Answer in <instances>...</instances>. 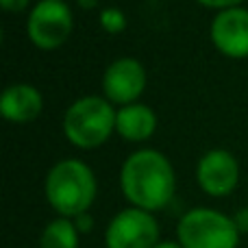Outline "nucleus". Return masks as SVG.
Here are the masks:
<instances>
[{
  "mask_svg": "<svg viewBox=\"0 0 248 248\" xmlns=\"http://www.w3.org/2000/svg\"><path fill=\"white\" fill-rule=\"evenodd\" d=\"M146 90V70L133 57L116 59L103 74V92L109 103L133 105Z\"/></svg>",
  "mask_w": 248,
  "mask_h": 248,
  "instance_id": "obj_8",
  "label": "nucleus"
},
{
  "mask_svg": "<svg viewBox=\"0 0 248 248\" xmlns=\"http://www.w3.org/2000/svg\"><path fill=\"white\" fill-rule=\"evenodd\" d=\"M196 2H201L202 7H209V9H220V11H224V9L240 7V2H244V0H196Z\"/></svg>",
  "mask_w": 248,
  "mask_h": 248,
  "instance_id": "obj_14",
  "label": "nucleus"
},
{
  "mask_svg": "<svg viewBox=\"0 0 248 248\" xmlns=\"http://www.w3.org/2000/svg\"><path fill=\"white\" fill-rule=\"evenodd\" d=\"M196 181L205 194L214 198L229 196L240 183V163L229 150L214 148L201 157L196 166Z\"/></svg>",
  "mask_w": 248,
  "mask_h": 248,
  "instance_id": "obj_7",
  "label": "nucleus"
},
{
  "mask_svg": "<svg viewBox=\"0 0 248 248\" xmlns=\"http://www.w3.org/2000/svg\"><path fill=\"white\" fill-rule=\"evenodd\" d=\"M74 224H77L78 233H90L92 227H94V220H92L90 214H81V216H77V218H74Z\"/></svg>",
  "mask_w": 248,
  "mask_h": 248,
  "instance_id": "obj_16",
  "label": "nucleus"
},
{
  "mask_svg": "<svg viewBox=\"0 0 248 248\" xmlns=\"http://www.w3.org/2000/svg\"><path fill=\"white\" fill-rule=\"evenodd\" d=\"M78 242L81 233L70 218L50 220L39 235V248H78Z\"/></svg>",
  "mask_w": 248,
  "mask_h": 248,
  "instance_id": "obj_12",
  "label": "nucleus"
},
{
  "mask_svg": "<svg viewBox=\"0 0 248 248\" xmlns=\"http://www.w3.org/2000/svg\"><path fill=\"white\" fill-rule=\"evenodd\" d=\"M233 220H235L240 233H248V207H244V209L237 211V214L233 216Z\"/></svg>",
  "mask_w": 248,
  "mask_h": 248,
  "instance_id": "obj_17",
  "label": "nucleus"
},
{
  "mask_svg": "<svg viewBox=\"0 0 248 248\" xmlns=\"http://www.w3.org/2000/svg\"><path fill=\"white\" fill-rule=\"evenodd\" d=\"M155 248H183L179 244V242H174V240H163V242H159Z\"/></svg>",
  "mask_w": 248,
  "mask_h": 248,
  "instance_id": "obj_18",
  "label": "nucleus"
},
{
  "mask_svg": "<svg viewBox=\"0 0 248 248\" xmlns=\"http://www.w3.org/2000/svg\"><path fill=\"white\" fill-rule=\"evenodd\" d=\"M100 26H103L107 33H122L124 26H126V17L118 7H107L100 11L98 16Z\"/></svg>",
  "mask_w": 248,
  "mask_h": 248,
  "instance_id": "obj_13",
  "label": "nucleus"
},
{
  "mask_svg": "<svg viewBox=\"0 0 248 248\" xmlns=\"http://www.w3.org/2000/svg\"><path fill=\"white\" fill-rule=\"evenodd\" d=\"M116 131L128 141H146L157 131V113L141 103L124 105L116 113Z\"/></svg>",
  "mask_w": 248,
  "mask_h": 248,
  "instance_id": "obj_11",
  "label": "nucleus"
},
{
  "mask_svg": "<svg viewBox=\"0 0 248 248\" xmlns=\"http://www.w3.org/2000/svg\"><path fill=\"white\" fill-rule=\"evenodd\" d=\"M120 187L131 207L144 211H161L170 205L176 189L174 168L159 150L144 148L128 155L120 170Z\"/></svg>",
  "mask_w": 248,
  "mask_h": 248,
  "instance_id": "obj_1",
  "label": "nucleus"
},
{
  "mask_svg": "<svg viewBox=\"0 0 248 248\" xmlns=\"http://www.w3.org/2000/svg\"><path fill=\"white\" fill-rule=\"evenodd\" d=\"M116 113L105 96H83L63 116V135L77 148H98L116 131Z\"/></svg>",
  "mask_w": 248,
  "mask_h": 248,
  "instance_id": "obj_3",
  "label": "nucleus"
},
{
  "mask_svg": "<svg viewBox=\"0 0 248 248\" xmlns=\"http://www.w3.org/2000/svg\"><path fill=\"white\" fill-rule=\"evenodd\" d=\"M159 233V222L150 211L126 207L107 224L105 248H155L161 242Z\"/></svg>",
  "mask_w": 248,
  "mask_h": 248,
  "instance_id": "obj_6",
  "label": "nucleus"
},
{
  "mask_svg": "<svg viewBox=\"0 0 248 248\" xmlns=\"http://www.w3.org/2000/svg\"><path fill=\"white\" fill-rule=\"evenodd\" d=\"M31 0H0V4H2V9L7 13H20L24 11L26 7H29Z\"/></svg>",
  "mask_w": 248,
  "mask_h": 248,
  "instance_id": "obj_15",
  "label": "nucleus"
},
{
  "mask_svg": "<svg viewBox=\"0 0 248 248\" xmlns=\"http://www.w3.org/2000/svg\"><path fill=\"white\" fill-rule=\"evenodd\" d=\"M209 35L218 52L229 59L248 57V9L233 7L216 13L211 20Z\"/></svg>",
  "mask_w": 248,
  "mask_h": 248,
  "instance_id": "obj_9",
  "label": "nucleus"
},
{
  "mask_svg": "<svg viewBox=\"0 0 248 248\" xmlns=\"http://www.w3.org/2000/svg\"><path fill=\"white\" fill-rule=\"evenodd\" d=\"M240 235L231 216L209 207L185 211L176 224V242L183 248H237Z\"/></svg>",
  "mask_w": 248,
  "mask_h": 248,
  "instance_id": "obj_4",
  "label": "nucleus"
},
{
  "mask_svg": "<svg viewBox=\"0 0 248 248\" xmlns=\"http://www.w3.org/2000/svg\"><path fill=\"white\" fill-rule=\"evenodd\" d=\"M44 109L42 92L29 83H13L0 96L2 118L13 124H26L39 118Z\"/></svg>",
  "mask_w": 248,
  "mask_h": 248,
  "instance_id": "obj_10",
  "label": "nucleus"
},
{
  "mask_svg": "<svg viewBox=\"0 0 248 248\" xmlns=\"http://www.w3.org/2000/svg\"><path fill=\"white\" fill-rule=\"evenodd\" d=\"M74 17L63 0H39L29 13L26 35L39 50H55L70 39Z\"/></svg>",
  "mask_w": 248,
  "mask_h": 248,
  "instance_id": "obj_5",
  "label": "nucleus"
},
{
  "mask_svg": "<svg viewBox=\"0 0 248 248\" xmlns=\"http://www.w3.org/2000/svg\"><path fill=\"white\" fill-rule=\"evenodd\" d=\"M98 183L92 168L81 159H63L48 170L44 181V194L59 218L74 220L81 214H90L96 201Z\"/></svg>",
  "mask_w": 248,
  "mask_h": 248,
  "instance_id": "obj_2",
  "label": "nucleus"
}]
</instances>
